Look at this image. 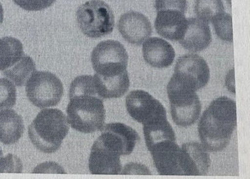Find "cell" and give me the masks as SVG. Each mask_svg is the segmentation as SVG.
I'll return each instance as SVG.
<instances>
[{"instance_id":"1","label":"cell","mask_w":250,"mask_h":179,"mask_svg":"<svg viewBox=\"0 0 250 179\" xmlns=\"http://www.w3.org/2000/svg\"><path fill=\"white\" fill-rule=\"evenodd\" d=\"M237 126L236 104L227 96L210 103L198 124V134L202 145L212 152H219L229 144Z\"/></svg>"},{"instance_id":"2","label":"cell","mask_w":250,"mask_h":179,"mask_svg":"<svg viewBox=\"0 0 250 179\" xmlns=\"http://www.w3.org/2000/svg\"><path fill=\"white\" fill-rule=\"evenodd\" d=\"M68 120L61 111L44 109L37 115L29 127L32 143L44 153L57 152L69 132Z\"/></svg>"},{"instance_id":"3","label":"cell","mask_w":250,"mask_h":179,"mask_svg":"<svg viewBox=\"0 0 250 179\" xmlns=\"http://www.w3.org/2000/svg\"><path fill=\"white\" fill-rule=\"evenodd\" d=\"M96 95L94 92L69 94L67 120L75 131L85 134L102 131L104 126L105 111L103 100Z\"/></svg>"},{"instance_id":"4","label":"cell","mask_w":250,"mask_h":179,"mask_svg":"<svg viewBox=\"0 0 250 179\" xmlns=\"http://www.w3.org/2000/svg\"><path fill=\"white\" fill-rule=\"evenodd\" d=\"M192 86L172 75L167 86L172 120L177 126L187 127L197 121L202 105Z\"/></svg>"},{"instance_id":"5","label":"cell","mask_w":250,"mask_h":179,"mask_svg":"<svg viewBox=\"0 0 250 179\" xmlns=\"http://www.w3.org/2000/svg\"><path fill=\"white\" fill-rule=\"evenodd\" d=\"M91 62L95 72L101 78H116L128 74V53L118 41L99 43L92 51Z\"/></svg>"},{"instance_id":"6","label":"cell","mask_w":250,"mask_h":179,"mask_svg":"<svg viewBox=\"0 0 250 179\" xmlns=\"http://www.w3.org/2000/svg\"><path fill=\"white\" fill-rule=\"evenodd\" d=\"M77 22L83 34L91 38L111 34L115 23L113 10L102 0H90L80 6Z\"/></svg>"},{"instance_id":"7","label":"cell","mask_w":250,"mask_h":179,"mask_svg":"<svg viewBox=\"0 0 250 179\" xmlns=\"http://www.w3.org/2000/svg\"><path fill=\"white\" fill-rule=\"evenodd\" d=\"M25 85L28 99L40 109L57 106L63 95L61 80L53 73L46 71H36Z\"/></svg>"},{"instance_id":"8","label":"cell","mask_w":250,"mask_h":179,"mask_svg":"<svg viewBox=\"0 0 250 179\" xmlns=\"http://www.w3.org/2000/svg\"><path fill=\"white\" fill-rule=\"evenodd\" d=\"M126 107L131 118L143 126L167 116V111L160 101L143 90L131 91L126 96Z\"/></svg>"},{"instance_id":"9","label":"cell","mask_w":250,"mask_h":179,"mask_svg":"<svg viewBox=\"0 0 250 179\" xmlns=\"http://www.w3.org/2000/svg\"><path fill=\"white\" fill-rule=\"evenodd\" d=\"M140 139L137 131L120 122L105 125L97 139L105 148L120 156L130 155Z\"/></svg>"},{"instance_id":"10","label":"cell","mask_w":250,"mask_h":179,"mask_svg":"<svg viewBox=\"0 0 250 179\" xmlns=\"http://www.w3.org/2000/svg\"><path fill=\"white\" fill-rule=\"evenodd\" d=\"M174 75L192 86L196 90L208 85L210 69L203 58L197 54H186L178 58Z\"/></svg>"},{"instance_id":"11","label":"cell","mask_w":250,"mask_h":179,"mask_svg":"<svg viewBox=\"0 0 250 179\" xmlns=\"http://www.w3.org/2000/svg\"><path fill=\"white\" fill-rule=\"evenodd\" d=\"M155 167L161 176H183L182 148L176 141L165 140L150 149Z\"/></svg>"},{"instance_id":"12","label":"cell","mask_w":250,"mask_h":179,"mask_svg":"<svg viewBox=\"0 0 250 179\" xmlns=\"http://www.w3.org/2000/svg\"><path fill=\"white\" fill-rule=\"evenodd\" d=\"M118 30L130 44L141 45L152 34L151 23L141 13L131 11L123 14L118 21Z\"/></svg>"},{"instance_id":"13","label":"cell","mask_w":250,"mask_h":179,"mask_svg":"<svg viewBox=\"0 0 250 179\" xmlns=\"http://www.w3.org/2000/svg\"><path fill=\"white\" fill-rule=\"evenodd\" d=\"M183 176H202L208 173L210 158L208 150L197 142L183 144L182 148Z\"/></svg>"},{"instance_id":"14","label":"cell","mask_w":250,"mask_h":179,"mask_svg":"<svg viewBox=\"0 0 250 179\" xmlns=\"http://www.w3.org/2000/svg\"><path fill=\"white\" fill-rule=\"evenodd\" d=\"M187 27V19L180 11L163 10L157 12L155 28L162 37L180 42L184 36Z\"/></svg>"},{"instance_id":"15","label":"cell","mask_w":250,"mask_h":179,"mask_svg":"<svg viewBox=\"0 0 250 179\" xmlns=\"http://www.w3.org/2000/svg\"><path fill=\"white\" fill-rule=\"evenodd\" d=\"M89 168L94 175L120 174L122 169L120 156L96 140L90 152Z\"/></svg>"},{"instance_id":"16","label":"cell","mask_w":250,"mask_h":179,"mask_svg":"<svg viewBox=\"0 0 250 179\" xmlns=\"http://www.w3.org/2000/svg\"><path fill=\"white\" fill-rule=\"evenodd\" d=\"M142 53L146 63L159 68L169 67L175 58V51L171 45L157 37L146 40L142 47Z\"/></svg>"},{"instance_id":"17","label":"cell","mask_w":250,"mask_h":179,"mask_svg":"<svg viewBox=\"0 0 250 179\" xmlns=\"http://www.w3.org/2000/svg\"><path fill=\"white\" fill-rule=\"evenodd\" d=\"M188 27L180 43L191 52H198L206 49L212 41L211 31L208 23L197 18L187 19Z\"/></svg>"},{"instance_id":"18","label":"cell","mask_w":250,"mask_h":179,"mask_svg":"<svg viewBox=\"0 0 250 179\" xmlns=\"http://www.w3.org/2000/svg\"><path fill=\"white\" fill-rule=\"evenodd\" d=\"M22 117L14 110L0 112V142L11 145L17 143L24 133Z\"/></svg>"},{"instance_id":"19","label":"cell","mask_w":250,"mask_h":179,"mask_svg":"<svg viewBox=\"0 0 250 179\" xmlns=\"http://www.w3.org/2000/svg\"><path fill=\"white\" fill-rule=\"evenodd\" d=\"M93 77L97 94L101 98H120L126 93L130 88L128 74L111 79L101 78L96 74Z\"/></svg>"},{"instance_id":"20","label":"cell","mask_w":250,"mask_h":179,"mask_svg":"<svg viewBox=\"0 0 250 179\" xmlns=\"http://www.w3.org/2000/svg\"><path fill=\"white\" fill-rule=\"evenodd\" d=\"M144 134L146 148L149 150L155 144L165 140L176 141V135L167 116L144 125Z\"/></svg>"},{"instance_id":"21","label":"cell","mask_w":250,"mask_h":179,"mask_svg":"<svg viewBox=\"0 0 250 179\" xmlns=\"http://www.w3.org/2000/svg\"><path fill=\"white\" fill-rule=\"evenodd\" d=\"M23 55V45L18 39L0 38V70H5L14 66Z\"/></svg>"},{"instance_id":"22","label":"cell","mask_w":250,"mask_h":179,"mask_svg":"<svg viewBox=\"0 0 250 179\" xmlns=\"http://www.w3.org/2000/svg\"><path fill=\"white\" fill-rule=\"evenodd\" d=\"M36 71L34 60L29 56L23 55L14 66L4 70L3 75L18 87H22Z\"/></svg>"},{"instance_id":"23","label":"cell","mask_w":250,"mask_h":179,"mask_svg":"<svg viewBox=\"0 0 250 179\" xmlns=\"http://www.w3.org/2000/svg\"><path fill=\"white\" fill-rule=\"evenodd\" d=\"M194 10L198 19L210 22L224 12L223 0H196Z\"/></svg>"},{"instance_id":"24","label":"cell","mask_w":250,"mask_h":179,"mask_svg":"<svg viewBox=\"0 0 250 179\" xmlns=\"http://www.w3.org/2000/svg\"><path fill=\"white\" fill-rule=\"evenodd\" d=\"M16 86L10 80L0 79V112L10 109L16 104Z\"/></svg>"},{"instance_id":"25","label":"cell","mask_w":250,"mask_h":179,"mask_svg":"<svg viewBox=\"0 0 250 179\" xmlns=\"http://www.w3.org/2000/svg\"><path fill=\"white\" fill-rule=\"evenodd\" d=\"M212 22L217 36L225 42H232L233 37L231 16L228 13L223 12L213 19Z\"/></svg>"},{"instance_id":"26","label":"cell","mask_w":250,"mask_h":179,"mask_svg":"<svg viewBox=\"0 0 250 179\" xmlns=\"http://www.w3.org/2000/svg\"><path fill=\"white\" fill-rule=\"evenodd\" d=\"M23 165L18 157L12 154L0 159V173H21Z\"/></svg>"},{"instance_id":"27","label":"cell","mask_w":250,"mask_h":179,"mask_svg":"<svg viewBox=\"0 0 250 179\" xmlns=\"http://www.w3.org/2000/svg\"><path fill=\"white\" fill-rule=\"evenodd\" d=\"M17 5L27 11H40L49 7L56 0H13Z\"/></svg>"},{"instance_id":"28","label":"cell","mask_w":250,"mask_h":179,"mask_svg":"<svg viewBox=\"0 0 250 179\" xmlns=\"http://www.w3.org/2000/svg\"><path fill=\"white\" fill-rule=\"evenodd\" d=\"M157 12L163 10H176L185 14L187 10V0H156Z\"/></svg>"},{"instance_id":"29","label":"cell","mask_w":250,"mask_h":179,"mask_svg":"<svg viewBox=\"0 0 250 179\" xmlns=\"http://www.w3.org/2000/svg\"><path fill=\"white\" fill-rule=\"evenodd\" d=\"M138 164L136 165L137 167H134L133 166V163L128 164L127 165L125 168L126 169H133L132 170H130L129 171H127L125 172V174H131V172H145L146 174H150L149 173H147V172H150L148 171V169H146L145 167H142V166H140V167H138Z\"/></svg>"},{"instance_id":"30","label":"cell","mask_w":250,"mask_h":179,"mask_svg":"<svg viewBox=\"0 0 250 179\" xmlns=\"http://www.w3.org/2000/svg\"><path fill=\"white\" fill-rule=\"evenodd\" d=\"M3 18H4L3 8V6H2L1 3H0V23H1L2 22H3Z\"/></svg>"},{"instance_id":"31","label":"cell","mask_w":250,"mask_h":179,"mask_svg":"<svg viewBox=\"0 0 250 179\" xmlns=\"http://www.w3.org/2000/svg\"><path fill=\"white\" fill-rule=\"evenodd\" d=\"M2 157H3V152H2L1 147H0V159L2 158Z\"/></svg>"}]
</instances>
